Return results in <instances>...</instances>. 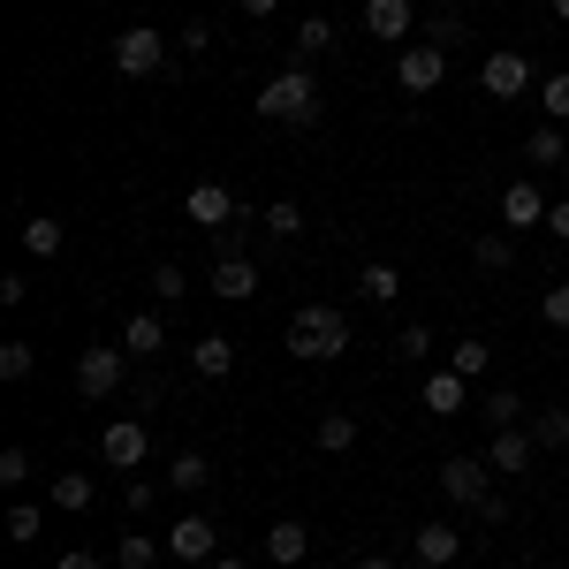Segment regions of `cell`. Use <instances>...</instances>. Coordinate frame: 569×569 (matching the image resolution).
Returning <instances> with one entry per match:
<instances>
[{
	"label": "cell",
	"instance_id": "cell-1",
	"mask_svg": "<svg viewBox=\"0 0 569 569\" xmlns=\"http://www.w3.org/2000/svg\"><path fill=\"white\" fill-rule=\"evenodd\" d=\"M259 122H289V130H311L319 122V77H311V61H289L281 77H266Z\"/></svg>",
	"mask_w": 569,
	"mask_h": 569
},
{
	"label": "cell",
	"instance_id": "cell-2",
	"mask_svg": "<svg viewBox=\"0 0 569 569\" xmlns=\"http://www.w3.org/2000/svg\"><path fill=\"white\" fill-rule=\"evenodd\" d=\"M350 350V311L335 305H305L289 319V357H305V365H327V357Z\"/></svg>",
	"mask_w": 569,
	"mask_h": 569
},
{
	"label": "cell",
	"instance_id": "cell-3",
	"mask_svg": "<svg viewBox=\"0 0 569 569\" xmlns=\"http://www.w3.org/2000/svg\"><path fill=\"white\" fill-rule=\"evenodd\" d=\"M176 39L168 31H152V23H130L122 39H114V69L122 77H176Z\"/></svg>",
	"mask_w": 569,
	"mask_h": 569
},
{
	"label": "cell",
	"instance_id": "cell-4",
	"mask_svg": "<svg viewBox=\"0 0 569 569\" xmlns=\"http://www.w3.org/2000/svg\"><path fill=\"white\" fill-rule=\"evenodd\" d=\"M122 380H130V350H122V342H84V350H77V395H84V402L122 395Z\"/></svg>",
	"mask_w": 569,
	"mask_h": 569
},
{
	"label": "cell",
	"instance_id": "cell-5",
	"mask_svg": "<svg viewBox=\"0 0 569 569\" xmlns=\"http://www.w3.org/2000/svg\"><path fill=\"white\" fill-rule=\"evenodd\" d=\"M395 84L410 91V99H433L440 84H448V46H402V53H395Z\"/></svg>",
	"mask_w": 569,
	"mask_h": 569
},
{
	"label": "cell",
	"instance_id": "cell-6",
	"mask_svg": "<svg viewBox=\"0 0 569 569\" xmlns=\"http://www.w3.org/2000/svg\"><path fill=\"white\" fill-rule=\"evenodd\" d=\"M213 555H220V525L206 517V509H190V517H176V525H168V562L198 569V562H213Z\"/></svg>",
	"mask_w": 569,
	"mask_h": 569
},
{
	"label": "cell",
	"instance_id": "cell-7",
	"mask_svg": "<svg viewBox=\"0 0 569 569\" xmlns=\"http://www.w3.org/2000/svg\"><path fill=\"white\" fill-rule=\"evenodd\" d=\"M479 84H486V99H525L531 91V53L525 46H493L486 69H479Z\"/></svg>",
	"mask_w": 569,
	"mask_h": 569
},
{
	"label": "cell",
	"instance_id": "cell-8",
	"mask_svg": "<svg viewBox=\"0 0 569 569\" xmlns=\"http://www.w3.org/2000/svg\"><path fill=\"white\" fill-rule=\"evenodd\" d=\"M440 493H448L456 509H479L486 493H493V463H486V456H448V463H440Z\"/></svg>",
	"mask_w": 569,
	"mask_h": 569
},
{
	"label": "cell",
	"instance_id": "cell-9",
	"mask_svg": "<svg viewBox=\"0 0 569 569\" xmlns=\"http://www.w3.org/2000/svg\"><path fill=\"white\" fill-rule=\"evenodd\" d=\"M182 213H190V228H236V213H243V206H236V190H228V182H190V190H182Z\"/></svg>",
	"mask_w": 569,
	"mask_h": 569
},
{
	"label": "cell",
	"instance_id": "cell-10",
	"mask_svg": "<svg viewBox=\"0 0 569 569\" xmlns=\"http://www.w3.org/2000/svg\"><path fill=\"white\" fill-rule=\"evenodd\" d=\"M152 456V433H144V418H107V433H99V463H114V471H137Z\"/></svg>",
	"mask_w": 569,
	"mask_h": 569
},
{
	"label": "cell",
	"instance_id": "cell-11",
	"mask_svg": "<svg viewBox=\"0 0 569 569\" xmlns=\"http://www.w3.org/2000/svg\"><path fill=\"white\" fill-rule=\"evenodd\" d=\"M418 402H426L433 418H463V410H479V402H471V380H463V372H448V365L418 380Z\"/></svg>",
	"mask_w": 569,
	"mask_h": 569
},
{
	"label": "cell",
	"instance_id": "cell-12",
	"mask_svg": "<svg viewBox=\"0 0 569 569\" xmlns=\"http://www.w3.org/2000/svg\"><path fill=\"white\" fill-rule=\"evenodd\" d=\"M547 213H555V206H547V190H539L531 176L501 190V228H509V236H525V228H547Z\"/></svg>",
	"mask_w": 569,
	"mask_h": 569
},
{
	"label": "cell",
	"instance_id": "cell-13",
	"mask_svg": "<svg viewBox=\"0 0 569 569\" xmlns=\"http://www.w3.org/2000/svg\"><path fill=\"white\" fill-rule=\"evenodd\" d=\"M410 555H418V569H456L463 531H456V525H418V531H410Z\"/></svg>",
	"mask_w": 569,
	"mask_h": 569
},
{
	"label": "cell",
	"instance_id": "cell-14",
	"mask_svg": "<svg viewBox=\"0 0 569 569\" xmlns=\"http://www.w3.org/2000/svg\"><path fill=\"white\" fill-rule=\"evenodd\" d=\"M410 23H418L410 0H365V31L380 46H410Z\"/></svg>",
	"mask_w": 569,
	"mask_h": 569
},
{
	"label": "cell",
	"instance_id": "cell-15",
	"mask_svg": "<svg viewBox=\"0 0 569 569\" xmlns=\"http://www.w3.org/2000/svg\"><path fill=\"white\" fill-rule=\"evenodd\" d=\"M122 350H130L137 365L168 357V319H160V311H130V327H122Z\"/></svg>",
	"mask_w": 569,
	"mask_h": 569
},
{
	"label": "cell",
	"instance_id": "cell-16",
	"mask_svg": "<svg viewBox=\"0 0 569 569\" xmlns=\"http://www.w3.org/2000/svg\"><path fill=\"white\" fill-rule=\"evenodd\" d=\"M46 501H53L61 517H84L91 501H99V479H91V471H53V486H46Z\"/></svg>",
	"mask_w": 569,
	"mask_h": 569
},
{
	"label": "cell",
	"instance_id": "cell-17",
	"mask_svg": "<svg viewBox=\"0 0 569 569\" xmlns=\"http://www.w3.org/2000/svg\"><path fill=\"white\" fill-rule=\"evenodd\" d=\"M213 297L220 305H251V297H259V266L251 259H220L213 266Z\"/></svg>",
	"mask_w": 569,
	"mask_h": 569
},
{
	"label": "cell",
	"instance_id": "cell-18",
	"mask_svg": "<svg viewBox=\"0 0 569 569\" xmlns=\"http://www.w3.org/2000/svg\"><path fill=\"white\" fill-rule=\"evenodd\" d=\"M190 372H198V380H228V372H236V342H228V335H198V342H190Z\"/></svg>",
	"mask_w": 569,
	"mask_h": 569
},
{
	"label": "cell",
	"instance_id": "cell-19",
	"mask_svg": "<svg viewBox=\"0 0 569 569\" xmlns=\"http://www.w3.org/2000/svg\"><path fill=\"white\" fill-rule=\"evenodd\" d=\"M311 555V531L297 525V517H281V525L266 531V562H281V569H297Z\"/></svg>",
	"mask_w": 569,
	"mask_h": 569
},
{
	"label": "cell",
	"instance_id": "cell-20",
	"mask_svg": "<svg viewBox=\"0 0 569 569\" xmlns=\"http://www.w3.org/2000/svg\"><path fill=\"white\" fill-rule=\"evenodd\" d=\"M531 448H539V440H531L525 426H509V433L486 440V463H493V471H531Z\"/></svg>",
	"mask_w": 569,
	"mask_h": 569
},
{
	"label": "cell",
	"instance_id": "cell-21",
	"mask_svg": "<svg viewBox=\"0 0 569 569\" xmlns=\"http://www.w3.org/2000/svg\"><path fill=\"white\" fill-rule=\"evenodd\" d=\"M471 266H479V273H509V266H517V236H509V228L471 236Z\"/></svg>",
	"mask_w": 569,
	"mask_h": 569
},
{
	"label": "cell",
	"instance_id": "cell-22",
	"mask_svg": "<svg viewBox=\"0 0 569 569\" xmlns=\"http://www.w3.org/2000/svg\"><path fill=\"white\" fill-rule=\"evenodd\" d=\"M525 160H531V168H562V160H569V130H562V122H531Z\"/></svg>",
	"mask_w": 569,
	"mask_h": 569
},
{
	"label": "cell",
	"instance_id": "cell-23",
	"mask_svg": "<svg viewBox=\"0 0 569 569\" xmlns=\"http://www.w3.org/2000/svg\"><path fill=\"white\" fill-rule=\"evenodd\" d=\"M61 243H69V228H61L53 213L23 220V259H61Z\"/></svg>",
	"mask_w": 569,
	"mask_h": 569
},
{
	"label": "cell",
	"instance_id": "cell-24",
	"mask_svg": "<svg viewBox=\"0 0 569 569\" xmlns=\"http://www.w3.org/2000/svg\"><path fill=\"white\" fill-rule=\"evenodd\" d=\"M357 297H365V305H395V297H402V266L372 259L365 273H357Z\"/></svg>",
	"mask_w": 569,
	"mask_h": 569
},
{
	"label": "cell",
	"instance_id": "cell-25",
	"mask_svg": "<svg viewBox=\"0 0 569 569\" xmlns=\"http://www.w3.org/2000/svg\"><path fill=\"white\" fill-rule=\"evenodd\" d=\"M168 486H176V493H206V486H213V463H206L198 448H176V456H168Z\"/></svg>",
	"mask_w": 569,
	"mask_h": 569
},
{
	"label": "cell",
	"instance_id": "cell-26",
	"mask_svg": "<svg viewBox=\"0 0 569 569\" xmlns=\"http://www.w3.org/2000/svg\"><path fill=\"white\" fill-rule=\"evenodd\" d=\"M479 418L493 426V433L525 426V395H517V388H486V395H479Z\"/></svg>",
	"mask_w": 569,
	"mask_h": 569
},
{
	"label": "cell",
	"instance_id": "cell-27",
	"mask_svg": "<svg viewBox=\"0 0 569 569\" xmlns=\"http://www.w3.org/2000/svg\"><path fill=\"white\" fill-rule=\"evenodd\" d=\"M319 448H327V456H350L357 448V410H327V418H319Z\"/></svg>",
	"mask_w": 569,
	"mask_h": 569
},
{
	"label": "cell",
	"instance_id": "cell-28",
	"mask_svg": "<svg viewBox=\"0 0 569 569\" xmlns=\"http://www.w3.org/2000/svg\"><path fill=\"white\" fill-rule=\"evenodd\" d=\"M266 236H273V243H281V251H289V243H297V236H305V206H297V198H281V206H266Z\"/></svg>",
	"mask_w": 569,
	"mask_h": 569
},
{
	"label": "cell",
	"instance_id": "cell-29",
	"mask_svg": "<svg viewBox=\"0 0 569 569\" xmlns=\"http://www.w3.org/2000/svg\"><path fill=\"white\" fill-rule=\"evenodd\" d=\"M114 569H160V539H152V531H122Z\"/></svg>",
	"mask_w": 569,
	"mask_h": 569
},
{
	"label": "cell",
	"instance_id": "cell-30",
	"mask_svg": "<svg viewBox=\"0 0 569 569\" xmlns=\"http://www.w3.org/2000/svg\"><path fill=\"white\" fill-rule=\"evenodd\" d=\"M531 440H539V448H562V456H569V402H547V410L531 418Z\"/></svg>",
	"mask_w": 569,
	"mask_h": 569
},
{
	"label": "cell",
	"instance_id": "cell-31",
	"mask_svg": "<svg viewBox=\"0 0 569 569\" xmlns=\"http://www.w3.org/2000/svg\"><path fill=\"white\" fill-rule=\"evenodd\" d=\"M486 365H493V350H486L479 335H463V342L448 350V372H463V380H486Z\"/></svg>",
	"mask_w": 569,
	"mask_h": 569
},
{
	"label": "cell",
	"instance_id": "cell-32",
	"mask_svg": "<svg viewBox=\"0 0 569 569\" xmlns=\"http://www.w3.org/2000/svg\"><path fill=\"white\" fill-rule=\"evenodd\" d=\"M539 114L569 130V69H555V77H539Z\"/></svg>",
	"mask_w": 569,
	"mask_h": 569
},
{
	"label": "cell",
	"instance_id": "cell-33",
	"mask_svg": "<svg viewBox=\"0 0 569 569\" xmlns=\"http://www.w3.org/2000/svg\"><path fill=\"white\" fill-rule=\"evenodd\" d=\"M327 46H335V23H327V16H305V23H297V61H319Z\"/></svg>",
	"mask_w": 569,
	"mask_h": 569
},
{
	"label": "cell",
	"instance_id": "cell-34",
	"mask_svg": "<svg viewBox=\"0 0 569 569\" xmlns=\"http://www.w3.org/2000/svg\"><path fill=\"white\" fill-rule=\"evenodd\" d=\"M31 372H39V350H31V342H0V380H8V388L31 380Z\"/></svg>",
	"mask_w": 569,
	"mask_h": 569
},
{
	"label": "cell",
	"instance_id": "cell-35",
	"mask_svg": "<svg viewBox=\"0 0 569 569\" xmlns=\"http://www.w3.org/2000/svg\"><path fill=\"white\" fill-rule=\"evenodd\" d=\"M395 350H402V365H426V357H433V327H418V319H410V327L395 335Z\"/></svg>",
	"mask_w": 569,
	"mask_h": 569
},
{
	"label": "cell",
	"instance_id": "cell-36",
	"mask_svg": "<svg viewBox=\"0 0 569 569\" xmlns=\"http://www.w3.org/2000/svg\"><path fill=\"white\" fill-rule=\"evenodd\" d=\"M182 289H190V281H182V266H176V259H168V266H152V297H160L168 311L182 305Z\"/></svg>",
	"mask_w": 569,
	"mask_h": 569
},
{
	"label": "cell",
	"instance_id": "cell-37",
	"mask_svg": "<svg viewBox=\"0 0 569 569\" xmlns=\"http://www.w3.org/2000/svg\"><path fill=\"white\" fill-rule=\"evenodd\" d=\"M176 53H182V61H206V53H213V23H182Z\"/></svg>",
	"mask_w": 569,
	"mask_h": 569
},
{
	"label": "cell",
	"instance_id": "cell-38",
	"mask_svg": "<svg viewBox=\"0 0 569 569\" xmlns=\"http://www.w3.org/2000/svg\"><path fill=\"white\" fill-rule=\"evenodd\" d=\"M426 39L433 46H463V16H456V8H433V16H426Z\"/></svg>",
	"mask_w": 569,
	"mask_h": 569
},
{
	"label": "cell",
	"instance_id": "cell-39",
	"mask_svg": "<svg viewBox=\"0 0 569 569\" xmlns=\"http://www.w3.org/2000/svg\"><path fill=\"white\" fill-rule=\"evenodd\" d=\"M39 509H31V501H16V509H8V539H16V547H31V539H39Z\"/></svg>",
	"mask_w": 569,
	"mask_h": 569
},
{
	"label": "cell",
	"instance_id": "cell-40",
	"mask_svg": "<svg viewBox=\"0 0 569 569\" xmlns=\"http://www.w3.org/2000/svg\"><path fill=\"white\" fill-rule=\"evenodd\" d=\"M0 486H31V448H0Z\"/></svg>",
	"mask_w": 569,
	"mask_h": 569
},
{
	"label": "cell",
	"instance_id": "cell-41",
	"mask_svg": "<svg viewBox=\"0 0 569 569\" xmlns=\"http://www.w3.org/2000/svg\"><path fill=\"white\" fill-rule=\"evenodd\" d=\"M539 319H547V327H569V281H555V289L539 297Z\"/></svg>",
	"mask_w": 569,
	"mask_h": 569
},
{
	"label": "cell",
	"instance_id": "cell-42",
	"mask_svg": "<svg viewBox=\"0 0 569 569\" xmlns=\"http://www.w3.org/2000/svg\"><path fill=\"white\" fill-rule=\"evenodd\" d=\"M122 501H130V517H144V509L160 501V486H152V479H130V493H122Z\"/></svg>",
	"mask_w": 569,
	"mask_h": 569
},
{
	"label": "cell",
	"instance_id": "cell-43",
	"mask_svg": "<svg viewBox=\"0 0 569 569\" xmlns=\"http://www.w3.org/2000/svg\"><path fill=\"white\" fill-rule=\"evenodd\" d=\"M547 236H562V243H569V198L555 206V213H547Z\"/></svg>",
	"mask_w": 569,
	"mask_h": 569
},
{
	"label": "cell",
	"instance_id": "cell-44",
	"mask_svg": "<svg viewBox=\"0 0 569 569\" xmlns=\"http://www.w3.org/2000/svg\"><path fill=\"white\" fill-rule=\"evenodd\" d=\"M236 8H243V16H251V23H266V16H273V8H281V0H236Z\"/></svg>",
	"mask_w": 569,
	"mask_h": 569
},
{
	"label": "cell",
	"instance_id": "cell-45",
	"mask_svg": "<svg viewBox=\"0 0 569 569\" xmlns=\"http://www.w3.org/2000/svg\"><path fill=\"white\" fill-rule=\"evenodd\" d=\"M53 569H99V555H84V547H77V555H61Z\"/></svg>",
	"mask_w": 569,
	"mask_h": 569
},
{
	"label": "cell",
	"instance_id": "cell-46",
	"mask_svg": "<svg viewBox=\"0 0 569 569\" xmlns=\"http://www.w3.org/2000/svg\"><path fill=\"white\" fill-rule=\"evenodd\" d=\"M206 569H243V555H228V547H220V555H213Z\"/></svg>",
	"mask_w": 569,
	"mask_h": 569
},
{
	"label": "cell",
	"instance_id": "cell-47",
	"mask_svg": "<svg viewBox=\"0 0 569 569\" xmlns=\"http://www.w3.org/2000/svg\"><path fill=\"white\" fill-rule=\"evenodd\" d=\"M357 569H395V555H365V562H357Z\"/></svg>",
	"mask_w": 569,
	"mask_h": 569
},
{
	"label": "cell",
	"instance_id": "cell-48",
	"mask_svg": "<svg viewBox=\"0 0 569 569\" xmlns=\"http://www.w3.org/2000/svg\"><path fill=\"white\" fill-rule=\"evenodd\" d=\"M555 16H562V23H569V0H555Z\"/></svg>",
	"mask_w": 569,
	"mask_h": 569
},
{
	"label": "cell",
	"instance_id": "cell-49",
	"mask_svg": "<svg viewBox=\"0 0 569 569\" xmlns=\"http://www.w3.org/2000/svg\"><path fill=\"white\" fill-rule=\"evenodd\" d=\"M562 479H569V456H562Z\"/></svg>",
	"mask_w": 569,
	"mask_h": 569
},
{
	"label": "cell",
	"instance_id": "cell-50",
	"mask_svg": "<svg viewBox=\"0 0 569 569\" xmlns=\"http://www.w3.org/2000/svg\"><path fill=\"white\" fill-rule=\"evenodd\" d=\"M168 569H182V562H168Z\"/></svg>",
	"mask_w": 569,
	"mask_h": 569
}]
</instances>
